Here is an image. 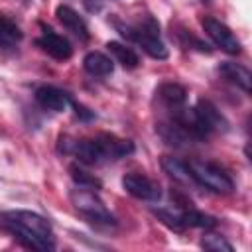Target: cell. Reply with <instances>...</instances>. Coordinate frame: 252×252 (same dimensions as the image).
Listing matches in <instances>:
<instances>
[{
  "label": "cell",
  "mask_w": 252,
  "mask_h": 252,
  "mask_svg": "<svg viewBox=\"0 0 252 252\" xmlns=\"http://www.w3.org/2000/svg\"><path fill=\"white\" fill-rule=\"evenodd\" d=\"M65 154H73L85 165H100L122 159L134 152V144L114 134H98L87 140H75L63 144Z\"/></svg>",
  "instance_id": "cell-2"
},
{
  "label": "cell",
  "mask_w": 252,
  "mask_h": 252,
  "mask_svg": "<svg viewBox=\"0 0 252 252\" xmlns=\"http://www.w3.org/2000/svg\"><path fill=\"white\" fill-rule=\"evenodd\" d=\"M83 67L93 77H108L114 71V61L100 51H89L83 59Z\"/></svg>",
  "instance_id": "cell-13"
},
{
  "label": "cell",
  "mask_w": 252,
  "mask_h": 252,
  "mask_svg": "<svg viewBox=\"0 0 252 252\" xmlns=\"http://www.w3.org/2000/svg\"><path fill=\"white\" fill-rule=\"evenodd\" d=\"M201 248L211 250V252H232V244L226 242L220 234H205L201 240Z\"/></svg>",
  "instance_id": "cell-19"
},
{
  "label": "cell",
  "mask_w": 252,
  "mask_h": 252,
  "mask_svg": "<svg viewBox=\"0 0 252 252\" xmlns=\"http://www.w3.org/2000/svg\"><path fill=\"white\" fill-rule=\"evenodd\" d=\"M114 26L122 37L138 43L150 57L154 59L167 57V47L159 39V26L152 16H144L138 22H126V24L114 20Z\"/></svg>",
  "instance_id": "cell-3"
},
{
  "label": "cell",
  "mask_w": 252,
  "mask_h": 252,
  "mask_svg": "<svg viewBox=\"0 0 252 252\" xmlns=\"http://www.w3.org/2000/svg\"><path fill=\"white\" fill-rule=\"evenodd\" d=\"M2 224L26 248L41 250V252L55 248L53 228H51L49 220L33 211H22V209L8 211L2 215Z\"/></svg>",
  "instance_id": "cell-1"
},
{
  "label": "cell",
  "mask_w": 252,
  "mask_h": 252,
  "mask_svg": "<svg viewBox=\"0 0 252 252\" xmlns=\"http://www.w3.org/2000/svg\"><path fill=\"white\" fill-rule=\"evenodd\" d=\"M203 2H209V0H203Z\"/></svg>",
  "instance_id": "cell-20"
},
{
  "label": "cell",
  "mask_w": 252,
  "mask_h": 252,
  "mask_svg": "<svg viewBox=\"0 0 252 252\" xmlns=\"http://www.w3.org/2000/svg\"><path fill=\"white\" fill-rule=\"evenodd\" d=\"M35 43L41 51H45L49 57H53L57 61H67L73 55V47H71L69 39L49 28H43V33L35 39Z\"/></svg>",
  "instance_id": "cell-8"
},
{
  "label": "cell",
  "mask_w": 252,
  "mask_h": 252,
  "mask_svg": "<svg viewBox=\"0 0 252 252\" xmlns=\"http://www.w3.org/2000/svg\"><path fill=\"white\" fill-rule=\"evenodd\" d=\"M219 73H220L226 81H230L232 85L240 87L244 93H250V81H252V75H250V71H248L244 65H240V63H232V61H224V63L219 65Z\"/></svg>",
  "instance_id": "cell-12"
},
{
  "label": "cell",
  "mask_w": 252,
  "mask_h": 252,
  "mask_svg": "<svg viewBox=\"0 0 252 252\" xmlns=\"http://www.w3.org/2000/svg\"><path fill=\"white\" fill-rule=\"evenodd\" d=\"M161 167H163V171L173 181H177L181 185H191V187L197 185L195 179L191 177V171H189V167H187L185 161H179L177 158H171V156H163L161 158Z\"/></svg>",
  "instance_id": "cell-14"
},
{
  "label": "cell",
  "mask_w": 252,
  "mask_h": 252,
  "mask_svg": "<svg viewBox=\"0 0 252 252\" xmlns=\"http://www.w3.org/2000/svg\"><path fill=\"white\" fill-rule=\"evenodd\" d=\"M179 220H181V228H213L217 224V219L211 215H205L201 211L195 209H185L179 211Z\"/></svg>",
  "instance_id": "cell-16"
},
{
  "label": "cell",
  "mask_w": 252,
  "mask_h": 252,
  "mask_svg": "<svg viewBox=\"0 0 252 252\" xmlns=\"http://www.w3.org/2000/svg\"><path fill=\"white\" fill-rule=\"evenodd\" d=\"M106 49H108V53L112 55V59H114L116 63H120L124 69H136V67L140 65L138 53H136L132 47H128V45H124V43H120V41H108V43H106Z\"/></svg>",
  "instance_id": "cell-15"
},
{
  "label": "cell",
  "mask_w": 252,
  "mask_h": 252,
  "mask_svg": "<svg viewBox=\"0 0 252 252\" xmlns=\"http://www.w3.org/2000/svg\"><path fill=\"white\" fill-rule=\"evenodd\" d=\"M203 30H205V33L213 39V43H215L219 49H222L224 53H228V55H238V53L242 51V45H240L238 37H236V35L230 32V28H228L226 24H222L220 20L211 18V16L203 18Z\"/></svg>",
  "instance_id": "cell-6"
},
{
  "label": "cell",
  "mask_w": 252,
  "mask_h": 252,
  "mask_svg": "<svg viewBox=\"0 0 252 252\" xmlns=\"http://www.w3.org/2000/svg\"><path fill=\"white\" fill-rule=\"evenodd\" d=\"M156 96H158L161 108L167 110V116H171L185 108L187 91H185V87H181L177 83H161L156 91Z\"/></svg>",
  "instance_id": "cell-10"
},
{
  "label": "cell",
  "mask_w": 252,
  "mask_h": 252,
  "mask_svg": "<svg viewBox=\"0 0 252 252\" xmlns=\"http://www.w3.org/2000/svg\"><path fill=\"white\" fill-rule=\"evenodd\" d=\"M33 94H35L37 104L45 110H51V112H63L73 104L71 94L59 87H53V85H41L35 89Z\"/></svg>",
  "instance_id": "cell-9"
},
{
  "label": "cell",
  "mask_w": 252,
  "mask_h": 252,
  "mask_svg": "<svg viewBox=\"0 0 252 252\" xmlns=\"http://www.w3.org/2000/svg\"><path fill=\"white\" fill-rule=\"evenodd\" d=\"M69 171H71L73 181H75L79 187H87V189H100V187H102V181H100L96 175L89 173L87 169H83V167H79V165H71Z\"/></svg>",
  "instance_id": "cell-18"
},
{
  "label": "cell",
  "mask_w": 252,
  "mask_h": 252,
  "mask_svg": "<svg viewBox=\"0 0 252 252\" xmlns=\"http://www.w3.org/2000/svg\"><path fill=\"white\" fill-rule=\"evenodd\" d=\"M71 197V203L75 207V211L79 215H83L89 222L93 224H104V226H110L114 224V217L112 213L104 207V203L100 201V197L93 191V189H87V187H77L69 193Z\"/></svg>",
  "instance_id": "cell-5"
},
{
  "label": "cell",
  "mask_w": 252,
  "mask_h": 252,
  "mask_svg": "<svg viewBox=\"0 0 252 252\" xmlns=\"http://www.w3.org/2000/svg\"><path fill=\"white\" fill-rule=\"evenodd\" d=\"M55 16H57V20L61 22V26H63L67 32H71L77 39H81V41H87V39H89L87 22L79 16L77 10H73V8L67 6V4H61V6H57Z\"/></svg>",
  "instance_id": "cell-11"
},
{
  "label": "cell",
  "mask_w": 252,
  "mask_h": 252,
  "mask_svg": "<svg viewBox=\"0 0 252 252\" xmlns=\"http://www.w3.org/2000/svg\"><path fill=\"white\" fill-rule=\"evenodd\" d=\"M22 41V30L16 22L0 14V45L2 47H14Z\"/></svg>",
  "instance_id": "cell-17"
},
{
  "label": "cell",
  "mask_w": 252,
  "mask_h": 252,
  "mask_svg": "<svg viewBox=\"0 0 252 252\" xmlns=\"http://www.w3.org/2000/svg\"><path fill=\"white\" fill-rule=\"evenodd\" d=\"M122 187L126 189V193H130L132 197L140 199V201H148V203H158L161 199V187L158 181H154L152 177L144 175V173H126L122 177Z\"/></svg>",
  "instance_id": "cell-7"
},
{
  "label": "cell",
  "mask_w": 252,
  "mask_h": 252,
  "mask_svg": "<svg viewBox=\"0 0 252 252\" xmlns=\"http://www.w3.org/2000/svg\"><path fill=\"white\" fill-rule=\"evenodd\" d=\"M191 177L195 179L197 187H203L207 191L219 193V195H226L234 191V181L232 177L219 165L211 163V161H199V159H191L187 163Z\"/></svg>",
  "instance_id": "cell-4"
}]
</instances>
